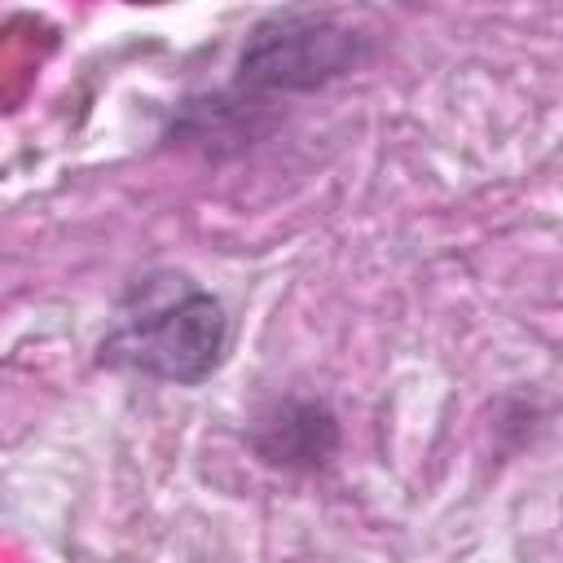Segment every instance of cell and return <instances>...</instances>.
<instances>
[{
    "label": "cell",
    "mask_w": 563,
    "mask_h": 563,
    "mask_svg": "<svg viewBox=\"0 0 563 563\" xmlns=\"http://www.w3.org/2000/svg\"><path fill=\"white\" fill-rule=\"evenodd\" d=\"M224 347L229 312L220 295L185 273L158 268L128 286L114 308V325L97 343V361L158 383L198 387L220 369Z\"/></svg>",
    "instance_id": "6da1fadb"
},
{
    "label": "cell",
    "mask_w": 563,
    "mask_h": 563,
    "mask_svg": "<svg viewBox=\"0 0 563 563\" xmlns=\"http://www.w3.org/2000/svg\"><path fill=\"white\" fill-rule=\"evenodd\" d=\"M374 57V40L334 13L282 9L260 18L233 62V92L264 101L277 92H317L343 75H356Z\"/></svg>",
    "instance_id": "7a4b0ae2"
},
{
    "label": "cell",
    "mask_w": 563,
    "mask_h": 563,
    "mask_svg": "<svg viewBox=\"0 0 563 563\" xmlns=\"http://www.w3.org/2000/svg\"><path fill=\"white\" fill-rule=\"evenodd\" d=\"M339 440L343 431L334 409L325 400H303V396H286L268 405L246 431L255 457L282 471H325L339 453Z\"/></svg>",
    "instance_id": "3957f363"
}]
</instances>
